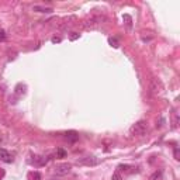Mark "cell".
Listing matches in <instances>:
<instances>
[{"mask_svg": "<svg viewBox=\"0 0 180 180\" xmlns=\"http://www.w3.org/2000/svg\"><path fill=\"white\" fill-rule=\"evenodd\" d=\"M147 130H148L147 121H138V123H135L132 127H131L132 135H137V137H142L143 134L147 132Z\"/></svg>", "mask_w": 180, "mask_h": 180, "instance_id": "cell-1", "label": "cell"}, {"mask_svg": "<svg viewBox=\"0 0 180 180\" xmlns=\"http://www.w3.org/2000/svg\"><path fill=\"white\" fill-rule=\"evenodd\" d=\"M70 169H72V165H69V163L57 165V166H55V174H58V176H65V174H68L70 172Z\"/></svg>", "mask_w": 180, "mask_h": 180, "instance_id": "cell-2", "label": "cell"}, {"mask_svg": "<svg viewBox=\"0 0 180 180\" xmlns=\"http://www.w3.org/2000/svg\"><path fill=\"white\" fill-rule=\"evenodd\" d=\"M151 90H152V93H154L155 96H159V94H162V92H163V86H162V83H160V80H158V79L152 80Z\"/></svg>", "mask_w": 180, "mask_h": 180, "instance_id": "cell-3", "label": "cell"}, {"mask_svg": "<svg viewBox=\"0 0 180 180\" xmlns=\"http://www.w3.org/2000/svg\"><path fill=\"white\" fill-rule=\"evenodd\" d=\"M0 159L3 160V162H6V163H11L14 160V158H13V155L9 152V151H6V149H0Z\"/></svg>", "mask_w": 180, "mask_h": 180, "instance_id": "cell-4", "label": "cell"}, {"mask_svg": "<svg viewBox=\"0 0 180 180\" xmlns=\"http://www.w3.org/2000/svg\"><path fill=\"white\" fill-rule=\"evenodd\" d=\"M64 135H65V138H66L69 142H72V143H75L77 139H79V134H77L76 131H66Z\"/></svg>", "mask_w": 180, "mask_h": 180, "instance_id": "cell-5", "label": "cell"}, {"mask_svg": "<svg viewBox=\"0 0 180 180\" xmlns=\"http://www.w3.org/2000/svg\"><path fill=\"white\" fill-rule=\"evenodd\" d=\"M100 162L99 159H96L94 156H87V158H84V159H82L79 162V163H82V165H90V166H93V165H97Z\"/></svg>", "mask_w": 180, "mask_h": 180, "instance_id": "cell-6", "label": "cell"}, {"mask_svg": "<svg viewBox=\"0 0 180 180\" xmlns=\"http://www.w3.org/2000/svg\"><path fill=\"white\" fill-rule=\"evenodd\" d=\"M34 11H38V13H52V7H44V6H34L33 7Z\"/></svg>", "mask_w": 180, "mask_h": 180, "instance_id": "cell-7", "label": "cell"}, {"mask_svg": "<svg viewBox=\"0 0 180 180\" xmlns=\"http://www.w3.org/2000/svg\"><path fill=\"white\" fill-rule=\"evenodd\" d=\"M27 177H28V180H42V176H41L40 172H30Z\"/></svg>", "mask_w": 180, "mask_h": 180, "instance_id": "cell-8", "label": "cell"}, {"mask_svg": "<svg viewBox=\"0 0 180 180\" xmlns=\"http://www.w3.org/2000/svg\"><path fill=\"white\" fill-rule=\"evenodd\" d=\"M66 155H68V152L65 149H62V148L57 149V158H65Z\"/></svg>", "mask_w": 180, "mask_h": 180, "instance_id": "cell-9", "label": "cell"}, {"mask_svg": "<svg viewBox=\"0 0 180 180\" xmlns=\"http://www.w3.org/2000/svg\"><path fill=\"white\" fill-rule=\"evenodd\" d=\"M108 42H110L114 48H118V47H120V42L117 41V38H108Z\"/></svg>", "mask_w": 180, "mask_h": 180, "instance_id": "cell-10", "label": "cell"}, {"mask_svg": "<svg viewBox=\"0 0 180 180\" xmlns=\"http://www.w3.org/2000/svg\"><path fill=\"white\" fill-rule=\"evenodd\" d=\"M160 177H162V172L159 170V172H155L154 176L151 177V179H152V180H156V179H160Z\"/></svg>", "mask_w": 180, "mask_h": 180, "instance_id": "cell-11", "label": "cell"}, {"mask_svg": "<svg viewBox=\"0 0 180 180\" xmlns=\"http://www.w3.org/2000/svg\"><path fill=\"white\" fill-rule=\"evenodd\" d=\"M6 38V33L4 31H0V41H3Z\"/></svg>", "mask_w": 180, "mask_h": 180, "instance_id": "cell-12", "label": "cell"}, {"mask_svg": "<svg viewBox=\"0 0 180 180\" xmlns=\"http://www.w3.org/2000/svg\"><path fill=\"white\" fill-rule=\"evenodd\" d=\"M113 180H121L120 174H118V173H114V176H113Z\"/></svg>", "mask_w": 180, "mask_h": 180, "instance_id": "cell-13", "label": "cell"}, {"mask_svg": "<svg viewBox=\"0 0 180 180\" xmlns=\"http://www.w3.org/2000/svg\"><path fill=\"white\" fill-rule=\"evenodd\" d=\"M73 34H75V35H72V37H70V40H72V41H73V40H76V38L79 37V34H76V33H73Z\"/></svg>", "mask_w": 180, "mask_h": 180, "instance_id": "cell-14", "label": "cell"}, {"mask_svg": "<svg viewBox=\"0 0 180 180\" xmlns=\"http://www.w3.org/2000/svg\"><path fill=\"white\" fill-rule=\"evenodd\" d=\"M174 156H176V159H179V149H174Z\"/></svg>", "mask_w": 180, "mask_h": 180, "instance_id": "cell-15", "label": "cell"}, {"mask_svg": "<svg viewBox=\"0 0 180 180\" xmlns=\"http://www.w3.org/2000/svg\"><path fill=\"white\" fill-rule=\"evenodd\" d=\"M52 42H61V38H57V37H53V38H52Z\"/></svg>", "mask_w": 180, "mask_h": 180, "instance_id": "cell-16", "label": "cell"}, {"mask_svg": "<svg viewBox=\"0 0 180 180\" xmlns=\"http://www.w3.org/2000/svg\"><path fill=\"white\" fill-rule=\"evenodd\" d=\"M4 176V172H3V170H0V180H2V177H3Z\"/></svg>", "mask_w": 180, "mask_h": 180, "instance_id": "cell-17", "label": "cell"}]
</instances>
